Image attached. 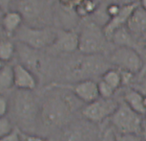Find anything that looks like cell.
Returning <instances> with one entry per match:
<instances>
[{
	"instance_id": "1",
	"label": "cell",
	"mask_w": 146,
	"mask_h": 141,
	"mask_svg": "<svg viewBox=\"0 0 146 141\" xmlns=\"http://www.w3.org/2000/svg\"><path fill=\"white\" fill-rule=\"evenodd\" d=\"M76 110L74 98L68 94L51 93L40 106V119L43 125L50 129L65 126Z\"/></svg>"
},
{
	"instance_id": "2",
	"label": "cell",
	"mask_w": 146,
	"mask_h": 141,
	"mask_svg": "<svg viewBox=\"0 0 146 141\" xmlns=\"http://www.w3.org/2000/svg\"><path fill=\"white\" fill-rule=\"evenodd\" d=\"M12 110L18 128L31 132L40 118V105L32 90L16 89L12 99Z\"/></svg>"
},
{
	"instance_id": "3",
	"label": "cell",
	"mask_w": 146,
	"mask_h": 141,
	"mask_svg": "<svg viewBox=\"0 0 146 141\" xmlns=\"http://www.w3.org/2000/svg\"><path fill=\"white\" fill-rule=\"evenodd\" d=\"M107 69H109V64L101 55L82 54L81 57L72 60L66 65V76L75 83L102 75Z\"/></svg>"
},
{
	"instance_id": "4",
	"label": "cell",
	"mask_w": 146,
	"mask_h": 141,
	"mask_svg": "<svg viewBox=\"0 0 146 141\" xmlns=\"http://www.w3.org/2000/svg\"><path fill=\"white\" fill-rule=\"evenodd\" d=\"M78 51L83 55H102L108 48V38L103 27L94 20H87L78 33Z\"/></svg>"
},
{
	"instance_id": "5",
	"label": "cell",
	"mask_w": 146,
	"mask_h": 141,
	"mask_svg": "<svg viewBox=\"0 0 146 141\" xmlns=\"http://www.w3.org/2000/svg\"><path fill=\"white\" fill-rule=\"evenodd\" d=\"M56 31L50 27H36L22 24L13 37L19 43L36 50H42L47 47H51L56 38Z\"/></svg>"
},
{
	"instance_id": "6",
	"label": "cell",
	"mask_w": 146,
	"mask_h": 141,
	"mask_svg": "<svg viewBox=\"0 0 146 141\" xmlns=\"http://www.w3.org/2000/svg\"><path fill=\"white\" fill-rule=\"evenodd\" d=\"M141 116L123 101L121 104H118L117 109L110 117V121L115 132L139 134L143 126Z\"/></svg>"
},
{
	"instance_id": "7",
	"label": "cell",
	"mask_w": 146,
	"mask_h": 141,
	"mask_svg": "<svg viewBox=\"0 0 146 141\" xmlns=\"http://www.w3.org/2000/svg\"><path fill=\"white\" fill-rule=\"evenodd\" d=\"M17 11L28 25L40 27L49 17L52 5L49 0H16Z\"/></svg>"
},
{
	"instance_id": "8",
	"label": "cell",
	"mask_w": 146,
	"mask_h": 141,
	"mask_svg": "<svg viewBox=\"0 0 146 141\" xmlns=\"http://www.w3.org/2000/svg\"><path fill=\"white\" fill-rule=\"evenodd\" d=\"M110 62L119 70H124L133 74H137L143 68V60L139 52L132 47L117 46L109 58Z\"/></svg>"
},
{
	"instance_id": "9",
	"label": "cell",
	"mask_w": 146,
	"mask_h": 141,
	"mask_svg": "<svg viewBox=\"0 0 146 141\" xmlns=\"http://www.w3.org/2000/svg\"><path fill=\"white\" fill-rule=\"evenodd\" d=\"M117 107L118 103L113 98L104 99L100 97L85 105V107H82L81 113L87 121L98 124L111 117Z\"/></svg>"
},
{
	"instance_id": "10",
	"label": "cell",
	"mask_w": 146,
	"mask_h": 141,
	"mask_svg": "<svg viewBox=\"0 0 146 141\" xmlns=\"http://www.w3.org/2000/svg\"><path fill=\"white\" fill-rule=\"evenodd\" d=\"M51 87L66 88L67 90L71 91L79 101L85 104L91 103L100 98L98 83L93 79L82 80L73 84H53L51 85Z\"/></svg>"
},
{
	"instance_id": "11",
	"label": "cell",
	"mask_w": 146,
	"mask_h": 141,
	"mask_svg": "<svg viewBox=\"0 0 146 141\" xmlns=\"http://www.w3.org/2000/svg\"><path fill=\"white\" fill-rule=\"evenodd\" d=\"M78 33L68 29L57 30L51 48L58 53L72 54L78 50Z\"/></svg>"
},
{
	"instance_id": "12",
	"label": "cell",
	"mask_w": 146,
	"mask_h": 141,
	"mask_svg": "<svg viewBox=\"0 0 146 141\" xmlns=\"http://www.w3.org/2000/svg\"><path fill=\"white\" fill-rule=\"evenodd\" d=\"M139 5V3H137V2L122 4L119 12L109 19V21L103 26V31L105 33L106 37L108 38L109 40L115 30H117L118 28H120V27L126 26L131 13H133V11L136 9Z\"/></svg>"
},
{
	"instance_id": "13",
	"label": "cell",
	"mask_w": 146,
	"mask_h": 141,
	"mask_svg": "<svg viewBox=\"0 0 146 141\" xmlns=\"http://www.w3.org/2000/svg\"><path fill=\"white\" fill-rule=\"evenodd\" d=\"M39 51L40 50L31 48L19 42H17V46H16V52L18 54L20 63L32 70L34 73L39 72L43 65L42 59L38 54Z\"/></svg>"
},
{
	"instance_id": "14",
	"label": "cell",
	"mask_w": 146,
	"mask_h": 141,
	"mask_svg": "<svg viewBox=\"0 0 146 141\" xmlns=\"http://www.w3.org/2000/svg\"><path fill=\"white\" fill-rule=\"evenodd\" d=\"M13 76L16 89L33 91L37 87V78L35 73L20 62L13 65Z\"/></svg>"
},
{
	"instance_id": "15",
	"label": "cell",
	"mask_w": 146,
	"mask_h": 141,
	"mask_svg": "<svg viewBox=\"0 0 146 141\" xmlns=\"http://www.w3.org/2000/svg\"><path fill=\"white\" fill-rule=\"evenodd\" d=\"M126 27L135 37H144L146 35V11L139 5L131 13Z\"/></svg>"
},
{
	"instance_id": "16",
	"label": "cell",
	"mask_w": 146,
	"mask_h": 141,
	"mask_svg": "<svg viewBox=\"0 0 146 141\" xmlns=\"http://www.w3.org/2000/svg\"><path fill=\"white\" fill-rule=\"evenodd\" d=\"M24 22V18L20 13L17 10L15 11H8V12L4 13L3 16L1 19L2 29L7 35L13 36L15 32L20 28L21 25Z\"/></svg>"
},
{
	"instance_id": "17",
	"label": "cell",
	"mask_w": 146,
	"mask_h": 141,
	"mask_svg": "<svg viewBox=\"0 0 146 141\" xmlns=\"http://www.w3.org/2000/svg\"><path fill=\"white\" fill-rule=\"evenodd\" d=\"M136 40L137 37L132 34L127 27L123 26L115 30L110 38V41L117 46L132 47L137 50V41Z\"/></svg>"
},
{
	"instance_id": "18",
	"label": "cell",
	"mask_w": 146,
	"mask_h": 141,
	"mask_svg": "<svg viewBox=\"0 0 146 141\" xmlns=\"http://www.w3.org/2000/svg\"><path fill=\"white\" fill-rule=\"evenodd\" d=\"M123 99H124L125 103L136 112L139 113L140 115H144L146 113V109L144 107V103H143L144 96L136 88L128 89L125 92Z\"/></svg>"
},
{
	"instance_id": "19",
	"label": "cell",
	"mask_w": 146,
	"mask_h": 141,
	"mask_svg": "<svg viewBox=\"0 0 146 141\" xmlns=\"http://www.w3.org/2000/svg\"><path fill=\"white\" fill-rule=\"evenodd\" d=\"M15 87V76H13V65L8 64L0 69V93L7 91Z\"/></svg>"
},
{
	"instance_id": "20",
	"label": "cell",
	"mask_w": 146,
	"mask_h": 141,
	"mask_svg": "<svg viewBox=\"0 0 146 141\" xmlns=\"http://www.w3.org/2000/svg\"><path fill=\"white\" fill-rule=\"evenodd\" d=\"M100 4L96 0H85L81 4L74 8V11L78 17H87L98 10Z\"/></svg>"
},
{
	"instance_id": "21",
	"label": "cell",
	"mask_w": 146,
	"mask_h": 141,
	"mask_svg": "<svg viewBox=\"0 0 146 141\" xmlns=\"http://www.w3.org/2000/svg\"><path fill=\"white\" fill-rule=\"evenodd\" d=\"M101 79L109 84L115 90L122 85V80H121V73L119 69L109 68L101 75Z\"/></svg>"
},
{
	"instance_id": "22",
	"label": "cell",
	"mask_w": 146,
	"mask_h": 141,
	"mask_svg": "<svg viewBox=\"0 0 146 141\" xmlns=\"http://www.w3.org/2000/svg\"><path fill=\"white\" fill-rule=\"evenodd\" d=\"M16 52V45L12 40H0V59L3 62H8L13 59Z\"/></svg>"
},
{
	"instance_id": "23",
	"label": "cell",
	"mask_w": 146,
	"mask_h": 141,
	"mask_svg": "<svg viewBox=\"0 0 146 141\" xmlns=\"http://www.w3.org/2000/svg\"><path fill=\"white\" fill-rule=\"evenodd\" d=\"M98 93H100V97L104 99L113 98L114 94L115 92V89L113 87H111L109 84H107L105 81L100 79L98 82Z\"/></svg>"
},
{
	"instance_id": "24",
	"label": "cell",
	"mask_w": 146,
	"mask_h": 141,
	"mask_svg": "<svg viewBox=\"0 0 146 141\" xmlns=\"http://www.w3.org/2000/svg\"><path fill=\"white\" fill-rule=\"evenodd\" d=\"M13 129L15 127L13 126L12 121L7 117V115L0 117V138L10 134Z\"/></svg>"
},
{
	"instance_id": "25",
	"label": "cell",
	"mask_w": 146,
	"mask_h": 141,
	"mask_svg": "<svg viewBox=\"0 0 146 141\" xmlns=\"http://www.w3.org/2000/svg\"><path fill=\"white\" fill-rule=\"evenodd\" d=\"M20 131V139L21 141H53L51 139H48V138H44V137H41V136H37V135H35V134H32L31 132H23Z\"/></svg>"
},
{
	"instance_id": "26",
	"label": "cell",
	"mask_w": 146,
	"mask_h": 141,
	"mask_svg": "<svg viewBox=\"0 0 146 141\" xmlns=\"http://www.w3.org/2000/svg\"><path fill=\"white\" fill-rule=\"evenodd\" d=\"M98 141H117L115 136V131L113 127L106 128L100 135V138Z\"/></svg>"
},
{
	"instance_id": "27",
	"label": "cell",
	"mask_w": 146,
	"mask_h": 141,
	"mask_svg": "<svg viewBox=\"0 0 146 141\" xmlns=\"http://www.w3.org/2000/svg\"><path fill=\"white\" fill-rule=\"evenodd\" d=\"M115 136H117V141H140L139 134H122L115 132Z\"/></svg>"
},
{
	"instance_id": "28",
	"label": "cell",
	"mask_w": 146,
	"mask_h": 141,
	"mask_svg": "<svg viewBox=\"0 0 146 141\" xmlns=\"http://www.w3.org/2000/svg\"><path fill=\"white\" fill-rule=\"evenodd\" d=\"M9 101L3 93H0V117L6 116L9 111Z\"/></svg>"
},
{
	"instance_id": "29",
	"label": "cell",
	"mask_w": 146,
	"mask_h": 141,
	"mask_svg": "<svg viewBox=\"0 0 146 141\" xmlns=\"http://www.w3.org/2000/svg\"><path fill=\"white\" fill-rule=\"evenodd\" d=\"M0 141H21L19 128H15L10 134L0 138Z\"/></svg>"
},
{
	"instance_id": "30",
	"label": "cell",
	"mask_w": 146,
	"mask_h": 141,
	"mask_svg": "<svg viewBox=\"0 0 146 141\" xmlns=\"http://www.w3.org/2000/svg\"><path fill=\"white\" fill-rule=\"evenodd\" d=\"M121 9V5L118 3H115V2H112V3H109L106 6V12L107 15H109V17L111 18L114 15H115L117 13L119 12ZM109 21V20H108Z\"/></svg>"
},
{
	"instance_id": "31",
	"label": "cell",
	"mask_w": 146,
	"mask_h": 141,
	"mask_svg": "<svg viewBox=\"0 0 146 141\" xmlns=\"http://www.w3.org/2000/svg\"><path fill=\"white\" fill-rule=\"evenodd\" d=\"M15 0H0V9L2 10L3 13H6L10 11L11 6Z\"/></svg>"
},
{
	"instance_id": "32",
	"label": "cell",
	"mask_w": 146,
	"mask_h": 141,
	"mask_svg": "<svg viewBox=\"0 0 146 141\" xmlns=\"http://www.w3.org/2000/svg\"><path fill=\"white\" fill-rule=\"evenodd\" d=\"M134 88H136V89L139 90L140 93L143 94L144 96H146V80H145V81L141 82L140 84L137 85Z\"/></svg>"
},
{
	"instance_id": "33",
	"label": "cell",
	"mask_w": 146,
	"mask_h": 141,
	"mask_svg": "<svg viewBox=\"0 0 146 141\" xmlns=\"http://www.w3.org/2000/svg\"><path fill=\"white\" fill-rule=\"evenodd\" d=\"M58 2L62 7L69 8V9H70L72 4H73V2H74V0H58Z\"/></svg>"
},
{
	"instance_id": "34",
	"label": "cell",
	"mask_w": 146,
	"mask_h": 141,
	"mask_svg": "<svg viewBox=\"0 0 146 141\" xmlns=\"http://www.w3.org/2000/svg\"><path fill=\"white\" fill-rule=\"evenodd\" d=\"M140 134L143 138V140L146 141V124L144 123V125L142 126V129H141V132H140Z\"/></svg>"
},
{
	"instance_id": "35",
	"label": "cell",
	"mask_w": 146,
	"mask_h": 141,
	"mask_svg": "<svg viewBox=\"0 0 146 141\" xmlns=\"http://www.w3.org/2000/svg\"><path fill=\"white\" fill-rule=\"evenodd\" d=\"M139 6L146 11V0H139Z\"/></svg>"
},
{
	"instance_id": "36",
	"label": "cell",
	"mask_w": 146,
	"mask_h": 141,
	"mask_svg": "<svg viewBox=\"0 0 146 141\" xmlns=\"http://www.w3.org/2000/svg\"><path fill=\"white\" fill-rule=\"evenodd\" d=\"M5 63H6V62H3V60H2L1 59H0V69H1V68L3 67V66L5 65Z\"/></svg>"
},
{
	"instance_id": "37",
	"label": "cell",
	"mask_w": 146,
	"mask_h": 141,
	"mask_svg": "<svg viewBox=\"0 0 146 141\" xmlns=\"http://www.w3.org/2000/svg\"><path fill=\"white\" fill-rule=\"evenodd\" d=\"M3 15H4V13L2 12L1 9H0V22H1V19H2V16H3Z\"/></svg>"
},
{
	"instance_id": "38",
	"label": "cell",
	"mask_w": 146,
	"mask_h": 141,
	"mask_svg": "<svg viewBox=\"0 0 146 141\" xmlns=\"http://www.w3.org/2000/svg\"><path fill=\"white\" fill-rule=\"evenodd\" d=\"M144 96V95H143ZM143 103H144V107H145V109H146V96H144V99H143Z\"/></svg>"
},
{
	"instance_id": "39",
	"label": "cell",
	"mask_w": 146,
	"mask_h": 141,
	"mask_svg": "<svg viewBox=\"0 0 146 141\" xmlns=\"http://www.w3.org/2000/svg\"><path fill=\"white\" fill-rule=\"evenodd\" d=\"M144 123L146 124V113L144 114Z\"/></svg>"
},
{
	"instance_id": "40",
	"label": "cell",
	"mask_w": 146,
	"mask_h": 141,
	"mask_svg": "<svg viewBox=\"0 0 146 141\" xmlns=\"http://www.w3.org/2000/svg\"><path fill=\"white\" fill-rule=\"evenodd\" d=\"M144 48H145V50H146V41H145V43H144Z\"/></svg>"
},
{
	"instance_id": "41",
	"label": "cell",
	"mask_w": 146,
	"mask_h": 141,
	"mask_svg": "<svg viewBox=\"0 0 146 141\" xmlns=\"http://www.w3.org/2000/svg\"><path fill=\"white\" fill-rule=\"evenodd\" d=\"M143 38H145V40H146V35H145V36H144V37H143Z\"/></svg>"
}]
</instances>
